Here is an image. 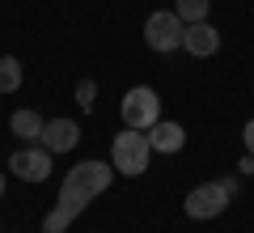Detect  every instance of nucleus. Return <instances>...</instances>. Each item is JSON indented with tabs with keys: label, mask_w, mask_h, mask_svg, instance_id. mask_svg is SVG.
Listing matches in <instances>:
<instances>
[{
	"label": "nucleus",
	"mask_w": 254,
	"mask_h": 233,
	"mask_svg": "<svg viewBox=\"0 0 254 233\" xmlns=\"http://www.w3.org/2000/svg\"><path fill=\"white\" fill-rule=\"evenodd\" d=\"M110 178H115V165H106V161H81V165H72L68 178H64V187H60L55 208L43 216V233H64L76 216H81L85 204H93V195H102V191L110 187Z\"/></svg>",
	"instance_id": "f257e3e1"
},
{
	"label": "nucleus",
	"mask_w": 254,
	"mask_h": 233,
	"mask_svg": "<svg viewBox=\"0 0 254 233\" xmlns=\"http://www.w3.org/2000/svg\"><path fill=\"white\" fill-rule=\"evenodd\" d=\"M148 157H153V144H148V136L136 132V127H123V132L110 140V165H115L119 174H127V178H140V174L148 170Z\"/></svg>",
	"instance_id": "f03ea898"
},
{
	"label": "nucleus",
	"mask_w": 254,
	"mask_h": 233,
	"mask_svg": "<svg viewBox=\"0 0 254 233\" xmlns=\"http://www.w3.org/2000/svg\"><path fill=\"white\" fill-rule=\"evenodd\" d=\"M233 195H237V182L233 178H225V182H199V187L182 199V212H187L190 221H212V216H220L229 208Z\"/></svg>",
	"instance_id": "7ed1b4c3"
},
{
	"label": "nucleus",
	"mask_w": 254,
	"mask_h": 233,
	"mask_svg": "<svg viewBox=\"0 0 254 233\" xmlns=\"http://www.w3.org/2000/svg\"><path fill=\"white\" fill-rule=\"evenodd\" d=\"M119 110H123V123H127V127H136V132H148V127L161 119V98H157L148 85H136V89H127V93H123Z\"/></svg>",
	"instance_id": "20e7f679"
},
{
	"label": "nucleus",
	"mask_w": 254,
	"mask_h": 233,
	"mask_svg": "<svg viewBox=\"0 0 254 233\" xmlns=\"http://www.w3.org/2000/svg\"><path fill=\"white\" fill-rule=\"evenodd\" d=\"M182 30H187V21H182L178 13H153V17L144 21V43L165 55V51H174V47H182Z\"/></svg>",
	"instance_id": "39448f33"
},
{
	"label": "nucleus",
	"mask_w": 254,
	"mask_h": 233,
	"mask_svg": "<svg viewBox=\"0 0 254 233\" xmlns=\"http://www.w3.org/2000/svg\"><path fill=\"white\" fill-rule=\"evenodd\" d=\"M9 170L17 174L21 182H43L51 174V153L47 149H21L9 157Z\"/></svg>",
	"instance_id": "423d86ee"
},
{
	"label": "nucleus",
	"mask_w": 254,
	"mask_h": 233,
	"mask_svg": "<svg viewBox=\"0 0 254 233\" xmlns=\"http://www.w3.org/2000/svg\"><path fill=\"white\" fill-rule=\"evenodd\" d=\"M76 140H81V127L72 119H51V123H43V136H38V144L47 153H68L76 149Z\"/></svg>",
	"instance_id": "0eeeda50"
},
{
	"label": "nucleus",
	"mask_w": 254,
	"mask_h": 233,
	"mask_svg": "<svg viewBox=\"0 0 254 233\" xmlns=\"http://www.w3.org/2000/svg\"><path fill=\"white\" fill-rule=\"evenodd\" d=\"M182 47L203 60V55H216L220 51V34H216V26H208V21H190V26L182 30Z\"/></svg>",
	"instance_id": "6e6552de"
},
{
	"label": "nucleus",
	"mask_w": 254,
	"mask_h": 233,
	"mask_svg": "<svg viewBox=\"0 0 254 233\" xmlns=\"http://www.w3.org/2000/svg\"><path fill=\"white\" fill-rule=\"evenodd\" d=\"M148 144H153V153H178L182 144H187V132H182V123H170V119H157L153 127H148Z\"/></svg>",
	"instance_id": "1a4fd4ad"
},
{
	"label": "nucleus",
	"mask_w": 254,
	"mask_h": 233,
	"mask_svg": "<svg viewBox=\"0 0 254 233\" xmlns=\"http://www.w3.org/2000/svg\"><path fill=\"white\" fill-rule=\"evenodd\" d=\"M9 127H13V136H21L26 144H34L38 136H43V119H38L34 110H17V115L9 119Z\"/></svg>",
	"instance_id": "9d476101"
},
{
	"label": "nucleus",
	"mask_w": 254,
	"mask_h": 233,
	"mask_svg": "<svg viewBox=\"0 0 254 233\" xmlns=\"http://www.w3.org/2000/svg\"><path fill=\"white\" fill-rule=\"evenodd\" d=\"M17 85H21V64L13 55H4L0 60V93H13Z\"/></svg>",
	"instance_id": "9b49d317"
},
{
	"label": "nucleus",
	"mask_w": 254,
	"mask_h": 233,
	"mask_svg": "<svg viewBox=\"0 0 254 233\" xmlns=\"http://www.w3.org/2000/svg\"><path fill=\"white\" fill-rule=\"evenodd\" d=\"M174 13H178L187 26H190V21H208V0H178V9H174Z\"/></svg>",
	"instance_id": "f8f14e48"
},
{
	"label": "nucleus",
	"mask_w": 254,
	"mask_h": 233,
	"mask_svg": "<svg viewBox=\"0 0 254 233\" xmlns=\"http://www.w3.org/2000/svg\"><path fill=\"white\" fill-rule=\"evenodd\" d=\"M93 102H98V85H93V81H81V85H76V106H81V110H93Z\"/></svg>",
	"instance_id": "ddd939ff"
},
{
	"label": "nucleus",
	"mask_w": 254,
	"mask_h": 233,
	"mask_svg": "<svg viewBox=\"0 0 254 233\" xmlns=\"http://www.w3.org/2000/svg\"><path fill=\"white\" fill-rule=\"evenodd\" d=\"M242 140H246V153H250V157H254V119H250V123H246V132H242Z\"/></svg>",
	"instance_id": "4468645a"
},
{
	"label": "nucleus",
	"mask_w": 254,
	"mask_h": 233,
	"mask_svg": "<svg viewBox=\"0 0 254 233\" xmlns=\"http://www.w3.org/2000/svg\"><path fill=\"white\" fill-rule=\"evenodd\" d=\"M237 170H242V174H254V157H250V153L242 157V165H237Z\"/></svg>",
	"instance_id": "2eb2a0df"
},
{
	"label": "nucleus",
	"mask_w": 254,
	"mask_h": 233,
	"mask_svg": "<svg viewBox=\"0 0 254 233\" xmlns=\"http://www.w3.org/2000/svg\"><path fill=\"white\" fill-rule=\"evenodd\" d=\"M0 195H4V174H0Z\"/></svg>",
	"instance_id": "dca6fc26"
}]
</instances>
